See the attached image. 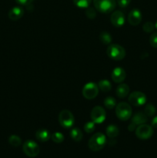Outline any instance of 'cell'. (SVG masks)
I'll list each match as a JSON object with an SVG mask.
<instances>
[{"instance_id": "cell-9", "label": "cell", "mask_w": 157, "mask_h": 158, "mask_svg": "<svg viewBox=\"0 0 157 158\" xmlns=\"http://www.w3.org/2000/svg\"><path fill=\"white\" fill-rule=\"evenodd\" d=\"M90 117L91 119H92V121H93L95 123L99 124V123H103L106 120V110L102 106H96L91 111Z\"/></svg>"}, {"instance_id": "cell-13", "label": "cell", "mask_w": 157, "mask_h": 158, "mask_svg": "<svg viewBox=\"0 0 157 158\" xmlns=\"http://www.w3.org/2000/svg\"><path fill=\"white\" fill-rule=\"evenodd\" d=\"M126 71L121 67H116L112 70V74H111V77H112V80L115 83H120L123 82L126 79Z\"/></svg>"}, {"instance_id": "cell-20", "label": "cell", "mask_w": 157, "mask_h": 158, "mask_svg": "<svg viewBox=\"0 0 157 158\" xmlns=\"http://www.w3.org/2000/svg\"><path fill=\"white\" fill-rule=\"evenodd\" d=\"M98 87L103 92L107 93L111 90V89H112V85H111L110 82L108 81V80H103L99 82Z\"/></svg>"}, {"instance_id": "cell-34", "label": "cell", "mask_w": 157, "mask_h": 158, "mask_svg": "<svg viewBox=\"0 0 157 158\" xmlns=\"http://www.w3.org/2000/svg\"><path fill=\"white\" fill-rule=\"evenodd\" d=\"M151 126L153 128H157V116L153 117V119L152 120L151 122Z\"/></svg>"}, {"instance_id": "cell-23", "label": "cell", "mask_w": 157, "mask_h": 158, "mask_svg": "<svg viewBox=\"0 0 157 158\" xmlns=\"http://www.w3.org/2000/svg\"><path fill=\"white\" fill-rule=\"evenodd\" d=\"M104 105L107 109L112 110L116 106V100L112 97H107L104 100Z\"/></svg>"}, {"instance_id": "cell-25", "label": "cell", "mask_w": 157, "mask_h": 158, "mask_svg": "<svg viewBox=\"0 0 157 158\" xmlns=\"http://www.w3.org/2000/svg\"><path fill=\"white\" fill-rule=\"evenodd\" d=\"M73 2L77 7L81 9H86L90 6L92 0H73Z\"/></svg>"}, {"instance_id": "cell-18", "label": "cell", "mask_w": 157, "mask_h": 158, "mask_svg": "<svg viewBox=\"0 0 157 158\" xmlns=\"http://www.w3.org/2000/svg\"><path fill=\"white\" fill-rule=\"evenodd\" d=\"M119 130L118 127L115 126V125H109L106 128V134L109 138H115L119 135Z\"/></svg>"}, {"instance_id": "cell-11", "label": "cell", "mask_w": 157, "mask_h": 158, "mask_svg": "<svg viewBox=\"0 0 157 158\" xmlns=\"http://www.w3.org/2000/svg\"><path fill=\"white\" fill-rule=\"evenodd\" d=\"M125 15L121 11H115L110 17L111 23L115 27H121L125 23Z\"/></svg>"}, {"instance_id": "cell-33", "label": "cell", "mask_w": 157, "mask_h": 158, "mask_svg": "<svg viewBox=\"0 0 157 158\" xmlns=\"http://www.w3.org/2000/svg\"><path fill=\"white\" fill-rule=\"evenodd\" d=\"M135 129H136V125L134 124L133 123L131 122V123H129V127H128V130H129L130 132H132V131H135Z\"/></svg>"}, {"instance_id": "cell-14", "label": "cell", "mask_w": 157, "mask_h": 158, "mask_svg": "<svg viewBox=\"0 0 157 158\" xmlns=\"http://www.w3.org/2000/svg\"><path fill=\"white\" fill-rule=\"evenodd\" d=\"M24 15V10L22 7L19 6H15L12 9H10L9 12V17L11 20L16 21V20L20 19Z\"/></svg>"}, {"instance_id": "cell-26", "label": "cell", "mask_w": 157, "mask_h": 158, "mask_svg": "<svg viewBox=\"0 0 157 158\" xmlns=\"http://www.w3.org/2000/svg\"><path fill=\"white\" fill-rule=\"evenodd\" d=\"M51 139L52 140V141L55 142L56 143H62L64 141V136L62 133L60 132H55L53 134H52L51 136Z\"/></svg>"}, {"instance_id": "cell-3", "label": "cell", "mask_w": 157, "mask_h": 158, "mask_svg": "<svg viewBox=\"0 0 157 158\" xmlns=\"http://www.w3.org/2000/svg\"><path fill=\"white\" fill-rule=\"evenodd\" d=\"M95 9L102 13H109L115 9V0H93Z\"/></svg>"}, {"instance_id": "cell-15", "label": "cell", "mask_w": 157, "mask_h": 158, "mask_svg": "<svg viewBox=\"0 0 157 158\" xmlns=\"http://www.w3.org/2000/svg\"><path fill=\"white\" fill-rule=\"evenodd\" d=\"M148 120V117L145 114V113L138 112L134 114L132 117V123L135 124L136 126L146 123Z\"/></svg>"}, {"instance_id": "cell-2", "label": "cell", "mask_w": 157, "mask_h": 158, "mask_svg": "<svg viewBox=\"0 0 157 158\" xmlns=\"http://www.w3.org/2000/svg\"><path fill=\"white\" fill-rule=\"evenodd\" d=\"M115 114L120 120L126 121L132 117V107L129 103L126 102H121L115 106Z\"/></svg>"}, {"instance_id": "cell-24", "label": "cell", "mask_w": 157, "mask_h": 158, "mask_svg": "<svg viewBox=\"0 0 157 158\" xmlns=\"http://www.w3.org/2000/svg\"><path fill=\"white\" fill-rule=\"evenodd\" d=\"M144 113L147 117H152L156 113V108L152 103H148L145 107Z\"/></svg>"}, {"instance_id": "cell-21", "label": "cell", "mask_w": 157, "mask_h": 158, "mask_svg": "<svg viewBox=\"0 0 157 158\" xmlns=\"http://www.w3.org/2000/svg\"><path fill=\"white\" fill-rule=\"evenodd\" d=\"M99 40L102 42V43L105 45H109L112 43V36L110 34L107 32H103L99 35Z\"/></svg>"}, {"instance_id": "cell-19", "label": "cell", "mask_w": 157, "mask_h": 158, "mask_svg": "<svg viewBox=\"0 0 157 158\" xmlns=\"http://www.w3.org/2000/svg\"><path fill=\"white\" fill-rule=\"evenodd\" d=\"M70 137L74 141L79 142L83 140V132L81 131V130L78 129V128L77 127H75L73 128V129L71 130Z\"/></svg>"}, {"instance_id": "cell-16", "label": "cell", "mask_w": 157, "mask_h": 158, "mask_svg": "<svg viewBox=\"0 0 157 158\" xmlns=\"http://www.w3.org/2000/svg\"><path fill=\"white\" fill-rule=\"evenodd\" d=\"M35 137L39 141L46 142L51 138V134L49 131L44 129V128H41L35 132Z\"/></svg>"}, {"instance_id": "cell-29", "label": "cell", "mask_w": 157, "mask_h": 158, "mask_svg": "<svg viewBox=\"0 0 157 158\" xmlns=\"http://www.w3.org/2000/svg\"><path fill=\"white\" fill-rule=\"evenodd\" d=\"M154 28H155V25H154L152 23H151V22H147V23H145L143 26V31L147 32V33H150V32H152V31L154 30Z\"/></svg>"}, {"instance_id": "cell-31", "label": "cell", "mask_w": 157, "mask_h": 158, "mask_svg": "<svg viewBox=\"0 0 157 158\" xmlns=\"http://www.w3.org/2000/svg\"><path fill=\"white\" fill-rule=\"evenodd\" d=\"M131 0H117V3L121 8H126L130 3Z\"/></svg>"}, {"instance_id": "cell-6", "label": "cell", "mask_w": 157, "mask_h": 158, "mask_svg": "<svg viewBox=\"0 0 157 158\" xmlns=\"http://www.w3.org/2000/svg\"><path fill=\"white\" fill-rule=\"evenodd\" d=\"M22 151L27 157H35L39 154L40 148L35 141L32 140H28L23 143Z\"/></svg>"}, {"instance_id": "cell-4", "label": "cell", "mask_w": 157, "mask_h": 158, "mask_svg": "<svg viewBox=\"0 0 157 158\" xmlns=\"http://www.w3.org/2000/svg\"><path fill=\"white\" fill-rule=\"evenodd\" d=\"M108 56L113 60H122L126 56V50L123 46L118 44H109L107 50Z\"/></svg>"}, {"instance_id": "cell-27", "label": "cell", "mask_w": 157, "mask_h": 158, "mask_svg": "<svg viewBox=\"0 0 157 158\" xmlns=\"http://www.w3.org/2000/svg\"><path fill=\"white\" fill-rule=\"evenodd\" d=\"M86 15L88 19H93L95 18L96 16V10L95 9L92 7H88L86 8Z\"/></svg>"}, {"instance_id": "cell-28", "label": "cell", "mask_w": 157, "mask_h": 158, "mask_svg": "<svg viewBox=\"0 0 157 158\" xmlns=\"http://www.w3.org/2000/svg\"><path fill=\"white\" fill-rule=\"evenodd\" d=\"M84 130L87 134H91L95 131V123L93 121H88L85 123Z\"/></svg>"}, {"instance_id": "cell-10", "label": "cell", "mask_w": 157, "mask_h": 158, "mask_svg": "<svg viewBox=\"0 0 157 158\" xmlns=\"http://www.w3.org/2000/svg\"><path fill=\"white\" fill-rule=\"evenodd\" d=\"M146 96L140 91H134L129 95V103L135 106H140L146 103Z\"/></svg>"}, {"instance_id": "cell-35", "label": "cell", "mask_w": 157, "mask_h": 158, "mask_svg": "<svg viewBox=\"0 0 157 158\" xmlns=\"http://www.w3.org/2000/svg\"><path fill=\"white\" fill-rule=\"evenodd\" d=\"M155 27L157 29V20H156V22H155Z\"/></svg>"}, {"instance_id": "cell-12", "label": "cell", "mask_w": 157, "mask_h": 158, "mask_svg": "<svg viewBox=\"0 0 157 158\" xmlns=\"http://www.w3.org/2000/svg\"><path fill=\"white\" fill-rule=\"evenodd\" d=\"M128 21L132 26H138L142 21V13L139 9H134L129 13Z\"/></svg>"}, {"instance_id": "cell-8", "label": "cell", "mask_w": 157, "mask_h": 158, "mask_svg": "<svg viewBox=\"0 0 157 158\" xmlns=\"http://www.w3.org/2000/svg\"><path fill=\"white\" fill-rule=\"evenodd\" d=\"M99 94L98 85L95 83H88L83 86V95L87 100H93Z\"/></svg>"}, {"instance_id": "cell-7", "label": "cell", "mask_w": 157, "mask_h": 158, "mask_svg": "<svg viewBox=\"0 0 157 158\" xmlns=\"http://www.w3.org/2000/svg\"><path fill=\"white\" fill-rule=\"evenodd\" d=\"M153 135V128L152 126L143 123L139 125L135 129V136L140 140H148Z\"/></svg>"}, {"instance_id": "cell-22", "label": "cell", "mask_w": 157, "mask_h": 158, "mask_svg": "<svg viewBox=\"0 0 157 158\" xmlns=\"http://www.w3.org/2000/svg\"><path fill=\"white\" fill-rule=\"evenodd\" d=\"M9 143L14 148H18L22 144V140L18 136L11 135L9 137Z\"/></svg>"}, {"instance_id": "cell-30", "label": "cell", "mask_w": 157, "mask_h": 158, "mask_svg": "<svg viewBox=\"0 0 157 158\" xmlns=\"http://www.w3.org/2000/svg\"><path fill=\"white\" fill-rule=\"evenodd\" d=\"M149 43L153 48H157V32H154L150 35Z\"/></svg>"}, {"instance_id": "cell-17", "label": "cell", "mask_w": 157, "mask_h": 158, "mask_svg": "<svg viewBox=\"0 0 157 158\" xmlns=\"http://www.w3.org/2000/svg\"><path fill=\"white\" fill-rule=\"evenodd\" d=\"M129 93V87L127 84L122 83L119 85L115 90V94L119 98H125L128 96Z\"/></svg>"}, {"instance_id": "cell-32", "label": "cell", "mask_w": 157, "mask_h": 158, "mask_svg": "<svg viewBox=\"0 0 157 158\" xmlns=\"http://www.w3.org/2000/svg\"><path fill=\"white\" fill-rule=\"evenodd\" d=\"M17 2V3L20 5H22V6H29V5H32V2H33V0H15Z\"/></svg>"}, {"instance_id": "cell-1", "label": "cell", "mask_w": 157, "mask_h": 158, "mask_svg": "<svg viewBox=\"0 0 157 158\" xmlns=\"http://www.w3.org/2000/svg\"><path fill=\"white\" fill-rule=\"evenodd\" d=\"M106 143V137L102 133L93 134L88 142L89 148L92 151H99L103 149Z\"/></svg>"}, {"instance_id": "cell-5", "label": "cell", "mask_w": 157, "mask_h": 158, "mask_svg": "<svg viewBox=\"0 0 157 158\" xmlns=\"http://www.w3.org/2000/svg\"><path fill=\"white\" fill-rule=\"evenodd\" d=\"M74 121L75 119L73 114L68 110H62L58 114V122L63 128H71L73 126Z\"/></svg>"}]
</instances>
